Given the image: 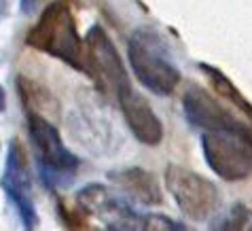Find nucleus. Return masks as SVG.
I'll return each mask as SVG.
<instances>
[{"label": "nucleus", "instance_id": "13", "mask_svg": "<svg viewBox=\"0 0 252 231\" xmlns=\"http://www.w3.org/2000/svg\"><path fill=\"white\" fill-rule=\"evenodd\" d=\"M210 231H252V210L242 201L231 204L214 216Z\"/></svg>", "mask_w": 252, "mask_h": 231}, {"label": "nucleus", "instance_id": "11", "mask_svg": "<svg viewBox=\"0 0 252 231\" xmlns=\"http://www.w3.org/2000/svg\"><path fill=\"white\" fill-rule=\"evenodd\" d=\"M76 201H79V206L85 210V212L97 214V216L113 214V216H119L121 221H127L129 216L134 214L127 208V204H123V201H119L117 198H113L108 189H104L102 185L85 187L79 195H76Z\"/></svg>", "mask_w": 252, "mask_h": 231}, {"label": "nucleus", "instance_id": "7", "mask_svg": "<svg viewBox=\"0 0 252 231\" xmlns=\"http://www.w3.org/2000/svg\"><path fill=\"white\" fill-rule=\"evenodd\" d=\"M85 53L89 64V76H94L95 83L104 92L117 94L123 85L129 83L127 70H125L121 58H119L113 40L100 26H94L85 36Z\"/></svg>", "mask_w": 252, "mask_h": 231}, {"label": "nucleus", "instance_id": "18", "mask_svg": "<svg viewBox=\"0 0 252 231\" xmlns=\"http://www.w3.org/2000/svg\"><path fill=\"white\" fill-rule=\"evenodd\" d=\"M4 106H6V98H4V89L0 87V113L4 110Z\"/></svg>", "mask_w": 252, "mask_h": 231}, {"label": "nucleus", "instance_id": "10", "mask_svg": "<svg viewBox=\"0 0 252 231\" xmlns=\"http://www.w3.org/2000/svg\"><path fill=\"white\" fill-rule=\"evenodd\" d=\"M110 180L140 204L157 206L161 204V187L157 178L142 167H125L119 172H110Z\"/></svg>", "mask_w": 252, "mask_h": 231}, {"label": "nucleus", "instance_id": "5", "mask_svg": "<svg viewBox=\"0 0 252 231\" xmlns=\"http://www.w3.org/2000/svg\"><path fill=\"white\" fill-rule=\"evenodd\" d=\"M201 149L208 165L222 180H244L252 174V146L244 138L225 132H206Z\"/></svg>", "mask_w": 252, "mask_h": 231}, {"label": "nucleus", "instance_id": "12", "mask_svg": "<svg viewBox=\"0 0 252 231\" xmlns=\"http://www.w3.org/2000/svg\"><path fill=\"white\" fill-rule=\"evenodd\" d=\"M199 68H201V72H204L208 79H210V83H212V87H214V92L219 94L220 98H225L231 106H235L244 117H246V121L252 123V104L240 94V89H237L233 83H231L227 76L220 72V70H216V68L208 66V64H199Z\"/></svg>", "mask_w": 252, "mask_h": 231}, {"label": "nucleus", "instance_id": "8", "mask_svg": "<svg viewBox=\"0 0 252 231\" xmlns=\"http://www.w3.org/2000/svg\"><path fill=\"white\" fill-rule=\"evenodd\" d=\"M2 187L9 199L15 204L19 216L24 223V231H34L36 225V210L32 201V183H30V172H28V162L22 144L13 142L6 155V170L2 176Z\"/></svg>", "mask_w": 252, "mask_h": 231}, {"label": "nucleus", "instance_id": "3", "mask_svg": "<svg viewBox=\"0 0 252 231\" xmlns=\"http://www.w3.org/2000/svg\"><path fill=\"white\" fill-rule=\"evenodd\" d=\"M165 187L180 208V212L193 221H206L220 206V193L201 174L183 165H167Z\"/></svg>", "mask_w": 252, "mask_h": 231}, {"label": "nucleus", "instance_id": "4", "mask_svg": "<svg viewBox=\"0 0 252 231\" xmlns=\"http://www.w3.org/2000/svg\"><path fill=\"white\" fill-rule=\"evenodd\" d=\"M28 130H30L32 144L38 153L43 178L49 185H66L79 167V159L66 149L60 132L36 113L28 115Z\"/></svg>", "mask_w": 252, "mask_h": 231}, {"label": "nucleus", "instance_id": "16", "mask_svg": "<svg viewBox=\"0 0 252 231\" xmlns=\"http://www.w3.org/2000/svg\"><path fill=\"white\" fill-rule=\"evenodd\" d=\"M40 2H43V0H22V13H28V15H30V13H34L38 9Z\"/></svg>", "mask_w": 252, "mask_h": 231}, {"label": "nucleus", "instance_id": "15", "mask_svg": "<svg viewBox=\"0 0 252 231\" xmlns=\"http://www.w3.org/2000/svg\"><path fill=\"white\" fill-rule=\"evenodd\" d=\"M106 231H136V229L131 227V223H127V221H113Z\"/></svg>", "mask_w": 252, "mask_h": 231}, {"label": "nucleus", "instance_id": "1", "mask_svg": "<svg viewBox=\"0 0 252 231\" xmlns=\"http://www.w3.org/2000/svg\"><path fill=\"white\" fill-rule=\"evenodd\" d=\"M26 45L66 62L74 70L89 74L85 40L79 36L76 19L66 0H55L26 36Z\"/></svg>", "mask_w": 252, "mask_h": 231}, {"label": "nucleus", "instance_id": "17", "mask_svg": "<svg viewBox=\"0 0 252 231\" xmlns=\"http://www.w3.org/2000/svg\"><path fill=\"white\" fill-rule=\"evenodd\" d=\"M6 11H9V0H0V19H4Z\"/></svg>", "mask_w": 252, "mask_h": 231}, {"label": "nucleus", "instance_id": "2", "mask_svg": "<svg viewBox=\"0 0 252 231\" xmlns=\"http://www.w3.org/2000/svg\"><path fill=\"white\" fill-rule=\"evenodd\" d=\"M127 58L136 79L157 96H170L180 83L170 47L151 28H138L127 40Z\"/></svg>", "mask_w": 252, "mask_h": 231}, {"label": "nucleus", "instance_id": "14", "mask_svg": "<svg viewBox=\"0 0 252 231\" xmlns=\"http://www.w3.org/2000/svg\"><path fill=\"white\" fill-rule=\"evenodd\" d=\"M142 231H195L180 221H174L165 214H146L142 219Z\"/></svg>", "mask_w": 252, "mask_h": 231}, {"label": "nucleus", "instance_id": "9", "mask_svg": "<svg viewBox=\"0 0 252 231\" xmlns=\"http://www.w3.org/2000/svg\"><path fill=\"white\" fill-rule=\"evenodd\" d=\"M115 98H117L119 106H121V113L125 117L127 128L140 142L155 146L163 140V125H161L159 117L151 108V104L144 100V96L131 83L123 85L115 94Z\"/></svg>", "mask_w": 252, "mask_h": 231}, {"label": "nucleus", "instance_id": "6", "mask_svg": "<svg viewBox=\"0 0 252 231\" xmlns=\"http://www.w3.org/2000/svg\"><path fill=\"white\" fill-rule=\"evenodd\" d=\"M185 115L195 128L204 132H225V134H235L244 138L252 146V123L240 121L233 113L214 100L212 94H208L201 87H189L183 98Z\"/></svg>", "mask_w": 252, "mask_h": 231}]
</instances>
